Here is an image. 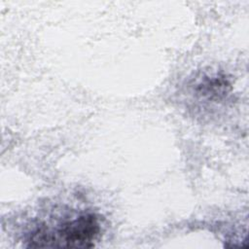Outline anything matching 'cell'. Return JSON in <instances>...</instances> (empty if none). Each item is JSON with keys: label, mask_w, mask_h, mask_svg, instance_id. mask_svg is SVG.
Here are the masks:
<instances>
[{"label": "cell", "mask_w": 249, "mask_h": 249, "mask_svg": "<svg viewBox=\"0 0 249 249\" xmlns=\"http://www.w3.org/2000/svg\"><path fill=\"white\" fill-rule=\"evenodd\" d=\"M99 231L100 227L96 216L92 213H85L61 223L54 230L45 226L39 227L31 232L27 239V246L36 248L92 247Z\"/></svg>", "instance_id": "6da1fadb"}]
</instances>
